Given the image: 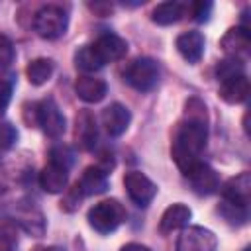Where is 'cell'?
Here are the masks:
<instances>
[{
    "mask_svg": "<svg viewBox=\"0 0 251 251\" xmlns=\"http://www.w3.org/2000/svg\"><path fill=\"white\" fill-rule=\"evenodd\" d=\"M208 141V112L206 104L198 98H190L184 106V120L178 124L171 155L180 173L184 175L194 163L200 161V155Z\"/></svg>",
    "mask_w": 251,
    "mask_h": 251,
    "instance_id": "cell-1",
    "label": "cell"
},
{
    "mask_svg": "<svg viewBox=\"0 0 251 251\" xmlns=\"http://www.w3.org/2000/svg\"><path fill=\"white\" fill-rule=\"evenodd\" d=\"M88 224L98 233H112L126 222V208L116 200H102L88 210Z\"/></svg>",
    "mask_w": 251,
    "mask_h": 251,
    "instance_id": "cell-2",
    "label": "cell"
},
{
    "mask_svg": "<svg viewBox=\"0 0 251 251\" xmlns=\"http://www.w3.org/2000/svg\"><path fill=\"white\" fill-rule=\"evenodd\" d=\"M69 27V16L61 6H41L33 16V29L43 39H59Z\"/></svg>",
    "mask_w": 251,
    "mask_h": 251,
    "instance_id": "cell-3",
    "label": "cell"
},
{
    "mask_svg": "<svg viewBox=\"0 0 251 251\" xmlns=\"http://www.w3.org/2000/svg\"><path fill=\"white\" fill-rule=\"evenodd\" d=\"M159 76H161L159 65L151 57H137V59H133L129 63V67L126 69V73H124L126 82L131 88L139 90V92L153 90L157 86V82H159Z\"/></svg>",
    "mask_w": 251,
    "mask_h": 251,
    "instance_id": "cell-4",
    "label": "cell"
},
{
    "mask_svg": "<svg viewBox=\"0 0 251 251\" xmlns=\"http://www.w3.org/2000/svg\"><path fill=\"white\" fill-rule=\"evenodd\" d=\"M35 112V124L43 129L45 135L57 139L65 133L67 129V118L61 112V108L57 106V102L53 98H45L41 102H37L33 106Z\"/></svg>",
    "mask_w": 251,
    "mask_h": 251,
    "instance_id": "cell-5",
    "label": "cell"
},
{
    "mask_svg": "<svg viewBox=\"0 0 251 251\" xmlns=\"http://www.w3.org/2000/svg\"><path fill=\"white\" fill-rule=\"evenodd\" d=\"M216 249H218L216 233L202 226L182 227L176 239V251H216Z\"/></svg>",
    "mask_w": 251,
    "mask_h": 251,
    "instance_id": "cell-6",
    "label": "cell"
},
{
    "mask_svg": "<svg viewBox=\"0 0 251 251\" xmlns=\"http://www.w3.org/2000/svg\"><path fill=\"white\" fill-rule=\"evenodd\" d=\"M124 186H126V192H127V196H129V200L135 204V206H149L151 204V200L155 198V194H157V186H155V182L149 178V176H145L143 173H139V171H129V173H126V176H124Z\"/></svg>",
    "mask_w": 251,
    "mask_h": 251,
    "instance_id": "cell-7",
    "label": "cell"
},
{
    "mask_svg": "<svg viewBox=\"0 0 251 251\" xmlns=\"http://www.w3.org/2000/svg\"><path fill=\"white\" fill-rule=\"evenodd\" d=\"M184 176L188 178L192 190L200 196H210V194H216L220 190V176L218 173L204 161H198L194 163L186 173Z\"/></svg>",
    "mask_w": 251,
    "mask_h": 251,
    "instance_id": "cell-8",
    "label": "cell"
},
{
    "mask_svg": "<svg viewBox=\"0 0 251 251\" xmlns=\"http://www.w3.org/2000/svg\"><path fill=\"white\" fill-rule=\"evenodd\" d=\"M96 57L100 59L102 65H108V63H114V61H120L122 57H126L127 53V41L112 31H106L102 35L96 37L94 43H90Z\"/></svg>",
    "mask_w": 251,
    "mask_h": 251,
    "instance_id": "cell-9",
    "label": "cell"
},
{
    "mask_svg": "<svg viewBox=\"0 0 251 251\" xmlns=\"http://www.w3.org/2000/svg\"><path fill=\"white\" fill-rule=\"evenodd\" d=\"M224 53L229 57V59H235L239 61L241 57H245L249 53V47H251V33H249V27L245 25H237V27H229L226 31V35L222 37L220 41Z\"/></svg>",
    "mask_w": 251,
    "mask_h": 251,
    "instance_id": "cell-10",
    "label": "cell"
},
{
    "mask_svg": "<svg viewBox=\"0 0 251 251\" xmlns=\"http://www.w3.org/2000/svg\"><path fill=\"white\" fill-rule=\"evenodd\" d=\"M129 122H131V112L120 102H114L102 110V126L110 137H120L122 133H126Z\"/></svg>",
    "mask_w": 251,
    "mask_h": 251,
    "instance_id": "cell-11",
    "label": "cell"
},
{
    "mask_svg": "<svg viewBox=\"0 0 251 251\" xmlns=\"http://www.w3.org/2000/svg\"><path fill=\"white\" fill-rule=\"evenodd\" d=\"M14 222L33 237H41L45 233V218L33 202H22L16 210Z\"/></svg>",
    "mask_w": 251,
    "mask_h": 251,
    "instance_id": "cell-12",
    "label": "cell"
},
{
    "mask_svg": "<svg viewBox=\"0 0 251 251\" xmlns=\"http://www.w3.org/2000/svg\"><path fill=\"white\" fill-rule=\"evenodd\" d=\"M176 45V51L180 53V57L184 61H188L190 65L198 63L204 55V47H206V39H204V33L202 31H196V29H190V31H184L176 37L175 41Z\"/></svg>",
    "mask_w": 251,
    "mask_h": 251,
    "instance_id": "cell-13",
    "label": "cell"
},
{
    "mask_svg": "<svg viewBox=\"0 0 251 251\" xmlns=\"http://www.w3.org/2000/svg\"><path fill=\"white\" fill-rule=\"evenodd\" d=\"M220 96L227 104H241L249 96V78L245 73H237L220 80Z\"/></svg>",
    "mask_w": 251,
    "mask_h": 251,
    "instance_id": "cell-14",
    "label": "cell"
},
{
    "mask_svg": "<svg viewBox=\"0 0 251 251\" xmlns=\"http://www.w3.org/2000/svg\"><path fill=\"white\" fill-rule=\"evenodd\" d=\"M69 169L57 163H47L39 173V186L49 194H61L67 190Z\"/></svg>",
    "mask_w": 251,
    "mask_h": 251,
    "instance_id": "cell-15",
    "label": "cell"
},
{
    "mask_svg": "<svg viewBox=\"0 0 251 251\" xmlns=\"http://www.w3.org/2000/svg\"><path fill=\"white\" fill-rule=\"evenodd\" d=\"M249 198H251V175L249 173H239L237 176H231L222 186V200L247 206Z\"/></svg>",
    "mask_w": 251,
    "mask_h": 251,
    "instance_id": "cell-16",
    "label": "cell"
},
{
    "mask_svg": "<svg viewBox=\"0 0 251 251\" xmlns=\"http://www.w3.org/2000/svg\"><path fill=\"white\" fill-rule=\"evenodd\" d=\"M75 92H76V96H78L82 102H86V104H96V102L104 100V96H106V92H108V84H106V80L96 78V76H92V75H82V76H78L76 82H75Z\"/></svg>",
    "mask_w": 251,
    "mask_h": 251,
    "instance_id": "cell-17",
    "label": "cell"
},
{
    "mask_svg": "<svg viewBox=\"0 0 251 251\" xmlns=\"http://www.w3.org/2000/svg\"><path fill=\"white\" fill-rule=\"evenodd\" d=\"M78 190L82 196H96V194H102L106 192L108 188V173L100 167V165H92V167H86L80 180L76 182Z\"/></svg>",
    "mask_w": 251,
    "mask_h": 251,
    "instance_id": "cell-18",
    "label": "cell"
},
{
    "mask_svg": "<svg viewBox=\"0 0 251 251\" xmlns=\"http://www.w3.org/2000/svg\"><path fill=\"white\" fill-rule=\"evenodd\" d=\"M192 218V210L182 204V202H176V204H171L163 216H161V222H159V231L161 233H171L175 229H182L188 226Z\"/></svg>",
    "mask_w": 251,
    "mask_h": 251,
    "instance_id": "cell-19",
    "label": "cell"
},
{
    "mask_svg": "<svg viewBox=\"0 0 251 251\" xmlns=\"http://www.w3.org/2000/svg\"><path fill=\"white\" fill-rule=\"evenodd\" d=\"M76 141L80 143L82 149L92 151L98 143V127L96 120L88 110H82L76 116Z\"/></svg>",
    "mask_w": 251,
    "mask_h": 251,
    "instance_id": "cell-20",
    "label": "cell"
},
{
    "mask_svg": "<svg viewBox=\"0 0 251 251\" xmlns=\"http://www.w3.org/2000/svg\"><path fill=\"white\" fill-rule=\"evenodd\" d=\"M186 12V6L182 2L176 0H169V2H161L153 8L151 12V20L157 25H173L176 24Z\"/></svg>",
    "mask_w": 251,
    "mask_h": 251,
    "instance_id": "cell-21",
    "label": "cell"
},
{
    "mask_svg": "<svg viewBox=\"0 0 251 251\" xmlns=\"http://www.w3.org/2000/svg\"><path fill=\"white\" fill-rule=\"evenodd\" d=\"M53 69H55V65H53L51 59H47V57H37V59H33V61L27 63L25 75H27V80H29L31 84L41 86V84H45V82L51 78Z\"/></svg>",
    "mask_w": 251,
    "mask_h": 251,
    "instance_id": "cell-22",
    "label": "cell"
},
{
    "mask_svg": "<svg viewBox=\"0 0 251 251\" xmlns=\"http://www.w3.org/2000/svg\"><path fill=\"white\" fill-rule=\"evenodd\" d=\"M75 67H76L78 71H82L84 75H90V73L100 71L104 65H102L100 59L96 57L92 45H82V47H78L76 53H75Z\"/></svg>",
    "mask_w": 251,
    "mask_h": 251,
    "instance_id": "cell-23",
    "label": "cell"
},
{
    "mask_svg": "<svg viewBox=\"0 0 251 251\" xmlns=\"http://www.w3.org/2000/svg\"><path fill=\"white\" fill-rule=\"evenodd\" d=\"M218 212L224 216V220L231 226H243L249 218L247 214V206H241V204H233V202H227V200H222V204L218 206Z\"/></svg>",
    "mask_w": 251,
    "mask_h": 251,
    "instance_id": "cell-24",
    "label": "cell"
},
{
    "mask_svg": "<svg viewBox=\"0 0 251 251\" xmlns=\"http://www.w3.org/2000/svg\"><path fill=\"white\" fill-rule=\"evenodd\" d=\"M18 241V224L14 220L0 222V251H16Z\"/></svg>",
    "mask_w": 251,
    "mask_h": 251,
    "instance_id": "cell-25",
    "label": "cell"
},
{
    "mask_svg": "<svg viewBox=\"0 0 251 251\" xmlns=\"http://www.w3.org/2000/svg\"><path fill=\"white\" fill-rule=\"evenodd\" d=\"M49 161L71 169V167H73V161H75V153H73V149L67 147V145H55V147L49 151Z\"/></svg>",
    "mask_w": 251,
    "mask_h": 251,
    "instance_id": "cell-26",
    "label": "cell"
},
{
    "mask_svg": "<svg viewBox=\"0 0 251 251\" xmlns=\"http://www.w3.org/2000/svg\"><path fill=\"white\" fill-rule=\"evenodd\" d=\"M18 141V129L10 122H0V149H12Z\"/></svg>",
    "mask_w": 251,
    "mask_h": 251,
    "instance_id": "cell-27",
    "label": "cell"
},
{
    "mask_svg": "<svg viewBox=\"0 0 251 251\" xmlns=\"http://www.w3.org/2000/svg\"><path fill=\"white\" fill-rule=\"evenodd\" d=\"M14 57H16V49L12 41L6 35H0V71L8 69L14 63Z\"/></svg>",
    "mask_w": 251,
    "mask_h": 251,
    "instance_id": "cell-28",
    "label": "cell"
},
{
    "mask_svg": "<svg viewBox=\"0 0 251 251\" xmlns=\"http://www.w3.org/2000/svg\"><path fill=\"white\" fill-rule=\"evenodd\" d=\"M212 10H214V4L208 2V0H198L194 4H190V14L196 22H208L210 16H212Z\"/></svg>",
    "mask_w": 251,
    "mask_h": 251,
    "instance_id": "cell-29",
    "label": "cell"
},
{
    "mask_svg": "<svg viewBox=\"0 0 251 251\" xmlns=\"http://www.w3.org/2000/svg\"><path fill=\"white\" fill-rule=\"evenodd\" d=\"M84 196L80 194V190H78V186L75 184L67 194H65V200L61 202V208L63 210H67V212H73V210H76L78 206H80V200H82Z\"/></svg>",
    "mask_w": 251,
    "mask_h": 251,
    "instance_id": "cell-30",
    "label": "cell"
},
{
    "mask_svg": "<svg viewBox=\"0 0 251 251\" xmlns=\"http://www.w3.org/2000/svg\"><path fill=\"white\" fill-rule=\"evenodd\" d=\"M12 92H14L12 82L6 78H0V112H4L8 108V104L12 100Z\"/></svg>",
    "mask_w": 251,
    "mask_h": 251,
    "instance_id": "cell-31",
    "label": "cell"
},
{
    "mask_svg": "<svg viewBox=\"0 0 251 251\" xmlns=\"http://www.w3.org/2000/svg\"><path fill=\"white\" fill-rule=\"evenodd\" d=\"M120 251H151V249H149L147 245H141V243H133V241H131V243H126Z\"/></svg>",
    "mask_w": 251,
    "mask_h": 251,
    "instance_id": "cell-32",
    "label": "cell"
},
{
    "mask_svg": "<svg viewBox=\"0 0 251 251\" xmlns=\"http://www.w3.org/2000/svg\"><path fill=\"white\" fill-rule=\"evenodd\" d=\"M33 251H65V249L63 247H37Z\"/></svg>",
    "mask_w": 251,
    "mask_h": 251,
    "instance_id": "cell-33",
    "label": "cell"
},
{
    "mask_svg": "<svg viewBox=\"0 0 251 251\" xmlns=\"http://www.w3.org/2000/svg\"><path fill=\"white\" fill-rule=\"evenodd\" d=\"M4 188V173H2V169H0V190Z\"/></svg>",
    "mask_w": 251,
    "mask_h": 251,
    "instance_id": "cell-34",
    "label": "cell"
},
{
    "mask_svg": "<svg viewBox=\"0 0 251 251\" xmlns=\"http://www.w3.org/2000/svg\"><path fill=\"white\" fill-rule=\"evenodd\" d=\"M243 251H249V247H245V249H243Z\"/></svg>",
    "mask_w": 251,
    "mask_h": 251,
    "instance_id": "cell-35",
    "label": "cell"
}]
</instances>
